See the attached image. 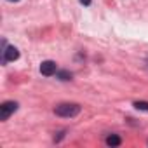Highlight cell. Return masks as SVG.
<instances>
[{
  "label": "cell",
  "mask_w": 148,
  "mask_h": 148,
  "mask_svg": "<svg viewBox=\"0 0 148 148\" xmlns=\"http://www.w3.org/2000/svg\"><path fill=\"white\" fill-rule=\"evenodd\" d=\"M134 106H136L138 110H143V112H148V103H146V101H136V103H134Z\"/></svg>",
  "instance_id": "7"
},
{
  "label": "cell",
  "mask_w": 148,
  "mask_h": 148,
  "mask_svg": "<svg viewBox=\"0 0 148 148\" xmlns=\"http://www.w3.org/2000/svg\"><path fill=\"white\" fill-rule=\"evenodd\" d=\"M82 5H91V0H80Z\"/></svg>",
  "instance_id": "8"
},
{
  "label": "cell",
  "mask_w": 148,
  "mask_h": 148,
  "mask_svg": "<svg viewBox=\"0 0 148 148\" xmlns=\"http://www.w3.org/2000/svg\"><path fill=\"white\" fill-rule=\"evenodd\" d=\"M56 71H58V64L54 61H51V59H47V61H44L40 64V73H42V75H45V77L54 75Z\"/></svg>",
  "instance_id": "3"
},
{
  "label": "cell",
  "mask_w": 148,
  "mask_h": 148,
  "mask_svg": "<svg viewBox=\"0 0 148 148\" xmlns=\"http://www.w3.org/2000/svg\"><path fill=\"white\" fill-rule=\"evenodd\" d=\"M54 113L59 115V117H66V119L77 117L80 113V105H77V103H61L54 108Z\"/></svg>",
  "instance_id": "1"
},
{
  "label": "cell",
  "mask_w": 148,
  "mask_h": 148,
  "mask_svg": "<svg viewBox=\"0 0 148 148\" xmlns=\"http://www.w3.org/2000/svg\"><path fill=\"white\" fill-rule=\"evenodd\" d=\"M11 2H18V0H11Z\"/></svg>",
  "instance_id": "9"
},
{
  "label": "cell",
  "mask_w": 148,
  "mask_h": 148,
  "mask_svg": "<svg viewBox=\"0 0 148 148\" xmlns=\"http://www.w3.org/2000/svg\"><path fill=\"white\" fill-rule=\"evenodd\" d=\"M120 143H122V139H120L117 134H110V136L106 138V145H108V146H119Z\"/></svg>",
  "instance_id": "5"
},
{
  "label": "cell",
  "mask_w": 148,
  "mask_h": 148,
  "mask_svg": "<svg viewBox=\"0 0 148 148\" xmlns=\"http://www.w3.org/2000/svg\"><path fill=\"white\" fill-rule=\"evenodd\" d=\"M4 64L7 63V61H16L18 58H19V51L14 47V45H9V47H4Z\"/></svg>",
  "instance_id": "4"
},
{
  "label": "cell",
  "mask_w": 148,
  "mask_h": 148,
  "mask_svg": "<svg viewBox=\"0 0 148 148\" xmlns=\"http://www.w3.org/2000/svg\"><path fill=\"white\" fill-rule=\"evenodd\" d=\"M58 79H59V80H70V79H71V73L66 71V70H63V71L58 73Z\"/></svg>",
  "instance_id": "6"
},
{
  "label": "cell",
  "mask_w": 148,
  "mask_h": 148,
  "mask_svg": "<svg viewBox=\"0 0 148 148\" xmlns=\"http://www.w3.org/2000/svg\"><path fill=\"white\" fill-rule=\"evenodd\" d=\"M18 110V103L16 101H5L0 105V120H7L14 112Z\"/></svg>",
  "instance_id": "2"
}]
</instances>
